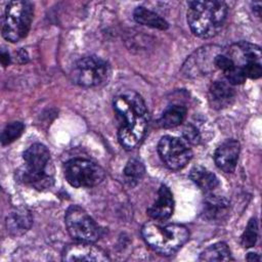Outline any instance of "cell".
Here are the masks:
<instances>
[{
    "instance_id": "4fadbf2b",
    "label": "cell",
    "mask_w": 262,
    "mask_h": 262,
    "mask_svg": "<svg viewBox=\"0 0 262 262\" xmlns=\"http://www.w3.org/2000/svg\"><path fill=\"white\" fill-rule=\"evenodd\" d=\"M174 210V199L171 190L165 184H162L158 190L157 200L147 209V215L159 221L167 220L171 217Z\"/></svg>"
},
{
    "instance_id": "9a60e30c",
    "label": "cell",
    "mask_w": 262,
    "mask_h": 262,
    "mask_svg": "<svg viewBox=\"0 0 262 262\" xmlns=\"http://www.w3.org/2000/svg\"><path fill=\"white\" fill-rule=\"evenodd\" d=\"M203 214L209 220H220L226 216L229 208V202L219 195L210 194L205 199L203 205Z\"/></svg>"
},
{
    "instance_id": "e0dca14e",
    "label": "cell",
    "mask_w": 262,
    "mask_h": 262,
    "mask_svg": "<svg viewBox=\"0 0 262 262\" xmlns=\"http://www.w3.org/2000/svg\"><path fill=\"white\" fill-rule=\"evenodd\" d=\"M189 178L206 193H211L219 185L217 176L202 166L192 168L189 173Z\"/></svg>"
},
{
    "instance_id": "5bb4252c",
    "label": "cell",
    "mask_w": 262,
    "mask_h": 262,
    "mask_svg": "<svg viewBox=\"0 0 262 262\" xmlns=\"http://www.w3.org/2000/svg\"><path fill=\"white\" fill-rule=\"evenodd\" d=\"M235 96L234 89L225 81H215L209 88V101L212 107L221 110L229 106Z\"/></svg>"
},
{
    "instance_id": "30bf717a",
    "label": "cell",
    "mask_w": 262,
    "mask_h": 262,
    "mask_svg": "<svg viewBox=\"0 0 262 262\" xmlns=\"http://www.w3.org/2000/svg\"><path fill=\"white\" fill-rule=\"evenodd\" d=\"M221 51V48L212 45L195 50L183 63L182 73L186 77H198L209 74L216 69L215 57Z\"/></svg>"
},
{
    "instance_id": "2e32d148",
    "label": "cell",
    "mask_w": 262,
    "mask_h": 262,
    "mask_svg": "<svg viewBox=\"0 0 262 262\" xmlns=\"http://www.w3.org/2000/svg\"><path fill=\"white\" fill-rule=\"evenodd\" d=\"M32 224V216L27 209L20 208L11 212L6 218L7 231L12 235L25 233Z\"/></svg>"
},
{
    "instance_id": "7a4b0ae2",
    "label": "cell",
    "mask_w": 262,
    "mask_h": 262,
    "mask_svg": "<svg viewBox=\"0 0 262 262\" xmlns=\"http://www.w3.org/2000/svg\"><path fill=\"white\" fill-rule=\"evenodd\" d=\"M227 12L228 7L223 1H189L187 23L196 37L208 39L217 35L222 29Z\"/></svg>"
},
{
    "instance_id": "d6986e66",
    "label": "cell",
    "mask_w": 262,
    "mask_h": 262,
    "mask_svg": "<svg viewBox=\"0 0 262 262\" xmlns=\"http://www.w3.org/2000/svg\"><path fill=\"white\" fill-rule=\"evenodd\" d=\"M186 113H187V110L183 105H180V104L170 105L164 111L158 123L162 128H165V129L174 128L180 125L185 120Z\"/></svg>"
},
{
    "instance_id": "ba28073f",
    "label": "cell",
    "mask_w": 262,
    "mask_h": 262,
    "mask_svg": "<svg viewBox=\"0 0 262 262\" xmlns=\"http://www.w3.org/2000/svg\"><path fill=\"white\" fill-rule=\"evenodd\" d=\"M64 223L70 235L77 242L94 243L101 235L99 225L79 206L73 205L68 208Z\"/></svg>"
},
{
    "instance_id": "8992f818",
    "label": "cell",
    "mask_w": 262,
    "mask_h": 262,
    "mask_svg": "<svg viewBox=\"0 0 262 262\" xmlns=\"http://www.w3.org/2000/svg\"><path fill=\"white\" fill-rule=\"evenodd\" d=\"M111 76V67L106 60L96 55L79 59L73 70L74 82L83 87H96L104 84Z\"/></svg>"
},
{
    "instance_id": "4316f807",
    "label": "cell",
    "mask_w": 262,
    "mask_h": 262,
    "mask_svg": "<svg viewBox=\"0 0 262 262\" xmlns=\"http://www.w3.org/2000/svg\"><path fill=\"white\" fill-rule=\"evenodd\" d=\"M0 60L3 67H7L10 63V55L8 52L2 50L1 54H0Z\"/></svg>"
},
{
    "instance_id": "277c9868",
    "label": "cell",
    "mask_w": 262,
    "mask_h": 262,
    "mask_svg": "<svg viewBox=\"0 0 262 262\" xmlns=\"http://www.w3.org/2000/svg\"><path fill=\"white\" fill-rule=\"evenodd\" d=\"M141 234L154 251L164 256L176 253L189 237L188 229L184 225L176 223L161 225L156 222H147L142 226Z\"/></svg>"
},
{
    "instance_id": "d4e9b609",
    "label": "cell",
    "mask_w": 262,
    "mask_h": 262,
    "mask_svg": "<svg viewBox=\"0 0 262 262\" xmlns=\"http://www.w3.org/2000/svg\"><path fill=\"white\" fill-rule=\"evenodd\" d=\"M224 76L230 85L243 84L247 79L243 69L237 64H234L231 69L224 72Z\"/></svg>"
},
{
    "instance_id": "44dd1931",
    "label": "cell",
    "mask_w": 262,
    "mask_h": 262,
    "mask_svg": "<svg viewBox=\"0 0 262 262\" xmlns=\"http://www.w3.org/2000/svg\"><path fill=\"white\" fill-rule=\"evenodd\" d=\"M145 168L144 165L136 159H131L127 162L124 168L125 181L130 186H135L144 176Z\"/></svg>"
},
{
    "instance_id": "484cf974",
    "label": "cell",
    "mask_w": 262,
    "mask_h": 262,
    "mask_svg": "<svg viewBox=\"0 0 262 262\" xmlns=\"http://www.w3.org/2000/svg\"><path fill=\"white\" fill-rule=\"evenodd\" d=\"M183 135H184V138H185V141L186 142H189V143H199L200 141V136H199V132L198 130L192 127V126H187L184 131H183Z\"/></svg>"
},
{
    "instance_id": "8fae6325",
    "label": "cell",
    "mask_w": 262,
    "mask_h": 262,
    "mask_svg": "<svg viewBox=\"0 0 262 262\" xmlns=\"http://www.w3.org/2000/svg\"><path fill=\"white\" fill-rule=\"evenodd\" d=\"M63 261H108L107 254L100 248L92 245V243L79 242L69 245L62 252Z\"/></svg>"
},
{
    "instance_id": "5b68a950",
    "label": "cell",
    "mask_w": 262,
    "mask_h": 262,
    "mask_svg": "<svg viewBox=\"0 0 262 262\" xmlns=\"http://www.w3.org/2000/svg\"><path fill=\"white\" fill-rule=\"evenodd\" d=\"M34 16V5L30 1H10L6 5L2 18V36L15 43L24 39L31 28Z\"/></svg>"
},
{
    "instance_id": "9c48e42d",
    "label": "cell",
    "mask_w": 262,
    "mask_h": 262,
    "mask_svg": "<svg viewBox=\"0 0 262 262\" xmlns=\"http://www.w3.org/2000/svg\"><path fill=\"white\" fill-rule=\"evenodd\" d=\"M158 152L163 163L171 170H180L192 158V151L185 140L166 135L158 144Z\"/></svg>"
},
{
    "instance_id": "52a82bcc",
    "label": "cell",
    "mask_w": 262,
    "mask_h": 262,
    "mask_svg": "<svg viewBox=\"0 0 262 262\" xmlns=\"http://www.w3.org/2000/svg\"><path fill=\"white\" fill-rule=\"evenodd\" d=\"M63 174L74 187H93L105 178V172L98 164L81 158L68 161L63 167Z\"/></svg>"
},
{
    "instance_id": "ac0fdd59",
    "label": "cell",
    "mask_w": 262,
    "mask_h": 262,
    "mask_svg": "<svg viewBox=\"0 0 262 262\" xmlns=\"http://www.w3.org/2000/svg\"><path fill=\"white\" fill-rule=\"evenodd\" d=\"M133 17L136 23L154 29L166 30L169 27L168 23L163 17H161L156 12L146 9L143 6H138L135 8L133 12Z\"/></svg>"
},
{
    "instance_id": "6da1fadb",
    "label": "cell",
    "mask_w": 262,
    "mask_h": 262,
    "mask_svg": "<svg viewBox=\"0 0 262 262\" xmlns=\"http://www.w3.org/2000/svg\"><path fill=\"white\" fill-rule=\"evenodd\" d=\"M114 111L119 122L118 138L126 149L134 148L142 139L148 122V113L142 97L126 91L114 99Z\"/></svg>"
},
{
    "instance_id": "603a6c76",
    "label": "cell",
    "mask_w": 262,
    "mask_h": 262,
    "mask_svg": "<svg viewBox=\"0 0 262 262\" xmlns=\"http://www.w3.org/2000/svg\"><path fill=\"white\" fill-rule=\"evenodd\" d=\"M257 237H258V223H257L256 218H252L249 221V223L242 235L241 243L244 248H251V247L255 246Z\"/></svg>"
},
{
    "instance_id": "ffe728a7",
    "label": "cell",
    "mask_w": 262,
    "mask_h": 262,
    "mask_svg": "<svg viewBox=\"0 0 262 262\" xmlns=\"http://www.w3.org/2000/svg\"><path fill=\"white\" fill-rule=\"evenodd\" d=\"M200 261L214 262V261H230L233 260L230 250L225 243H216L206 248L199 257Z\"/></svg>"
},
{
    "instance_id": "7c38bea8",
    "label": "cell",
    "mask_w": 262,
    "mask_h": 262,
    "mask_svg": "<svg viewBox=\"0 0 262 262\" xmlns=\"http://www.w3.org/2000/svg\"><path fill=\"white\" fill-rule=\"evenodd\" d=\"M241 145L235 139H227L222 142L214 154L216 166L225 173H232L235 170Z\"/></svg>"
},
{
    "instance_id": "cb8c5ba5",
    "label": "cell",
    "mask_w": 262,
    "mask_h": 262,
    "mask_svg": "<svg viewBox=\"0 0 262 262\" xmlns=\"http://www.w3.org/2000/svg\"><path fill=\"white\" fill-rule=\"evenodd\" d=\"M242 69L247 78L258 79L262 74L261 59H250L242 66Z\"/></svg>"
},
{
    "instance_id": "3957f363",
    "label": "cell",
    "mask_w": 262,
    "mask_h": 262,
    "mask_svg": "<svg viewBox=\"0 0 262 262\" xmlns=\"http://www.w3.org/2000/svg\"><path fill=\"white\" fill-rule=\"evenodd\" d=\"M25 168L21 180L38 190L50 188L54 182V167L47 147L34 143L24 152Z\"/></svg>"
},
{
    "instance_id": "7402d4cb",
    "label": "cell",
    "mask_w": 262,
    "mask_h": 262,
    "mask_svg": "<svg viewBox=\"0 0 262 262\" xmlns=\"http://www.w3.org/2000/svg\"><path fill=\"white\" fill-rule=\"evenodd\" d=\"M25 126L21 122H11L5 126L1 134L2 145H7L16 140L24 132Z\"/></svg>"
},
{
    "instance_id": "83f0119b",
    "label": "cell",
    "mask_w": 262,
    "mask_h": 262,
    "mask_svg": "<svg viewBox=\"0 0 262 262\" xmlns=\"http://www.w3.org/2000/svg\"><path fill=\"white\" fill-rule=\"evenodd\" d=\"M246 259L248 261H260L261 260L260 256L258 254H256V253H249Z\"/></svg>"
}]
</instances>
